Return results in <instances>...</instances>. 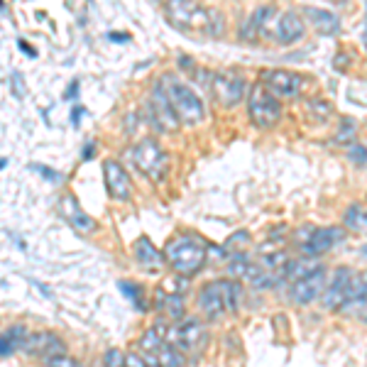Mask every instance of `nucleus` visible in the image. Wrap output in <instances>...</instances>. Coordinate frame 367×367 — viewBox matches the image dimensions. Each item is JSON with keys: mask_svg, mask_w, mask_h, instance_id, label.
Wrapping results in <instances>:
<instances>
[{"mask_svg": "<svg viewBox=\"0 0 367 367\" xmlns=\"http://www.w3.org/2000/svg\"><path fill=\"white\" fill-rule=\"evenodd\" d=\"M167 20L184 32L211 35V37H220L225 25L223 15L216 13V10L201 8L196 0H169Z\"/></svg>", "mask_w": 367, "mask_h": 367, "instance_id": "obj_1", "label": "nucleus"}, {"mask_svg": "<svg viewBox=\"0 0 367 367\" xmlns=\"http://www.w3.org/2000/svg\"><path fill=\"white\" fill-rule=\"evenodd\" d=\"M162 255H164V262H167L177 275L194 277L196 272L204 270L206 257H209V245H206L199 235L182 232V235H174L172 240L164 245Z\"/></svg>", "mask_w": 367, "mask_h": 367, "instance_id": "obj_2", "label": "nucleus"}, {"mask_svg": "<svg viewBox=\"0 0 367 367\" xmlns=\"http://www.w3.org/2000/svg\"><path fill=\"white\" fill-rule=\"evenodd\" d=\"M159 84H162L164 93H167V98H169V103H172L174 113H177L179 123L194 127L204 120L206 118L204 101L196 96V91L191 89V86H186L184 81H179L177 76H172V74L164 76Z\"/></svg>", "mask_w": 367, "mask_h": 367, "instance_id": "obj_3", "label": "nucleus"}, {"mask_svg": "<svg viewBox=\"0 0 367 367\" xmlns=\"http://www.w3.org/2000/svg\"><path fill=\"white\" fill-rule=\"evenodd\" d=\"M154 328L162 333L164 343L174 345L182 353H196V348H204L206 340H209V333H206V325L201 318H182L179 323H169V321H157Z\"/></svg>", "mask_w": 367, "mask_h": 367, "instance_id": "obj_4", "label": "nucleus"}, {"mask_svg": "<svg viewBox=\"0 0 367 367\" xmlns=\"http://www.w3.org/2000/svg\"><path fill=\"white\" fill-rule=\"evenodd\" d=\"M132 164L149 179V182H162L169 172V154L164 152V147L154 137L139 139L135 147L130 149Z\"/></svg>", "mask_w": 367, "mask_h": 367, "instance_id": "obj_5", "label": "nucleus"}, {"mask_svg": "<svg viewBox=\"0 0 367 367\" xmlns=\"http://www.w3.org/2000/svg\"><path fill=\"white\" fill-rule=\"evenodd\" d=\"M247 113H250L252 125L260 130H270L282 118V103L262 84H255L247 93Z\"/></svg>", "mask_w": 367, "mask_h": 367, "instance_id": "obj_6", "label": "nucleus"}, {"mask_svg": "<svg viewBox=\"0 0 367 367\" xmlns=\"http://www.w3.org/2000/svg\"><path fill=\"white\" fill-rule=\"evenodd\" d=\"M144 113H147V123L157 132H174L179 127V118L177 113H174L162 84L152 86V96H149L147 106H144Z\"/></svg>", "mask_w": 367, "mask_h": 367, "instance_id": "obj_7", "label": "nucleus"}, {"mask_svg": "<svg viewBox=\"0 0 367 367\" xmlns=\"http://www.w3.org/2000/svg\"><path fill=\"white\" fill-rule=\"evenodd\" d=\"M211 86H213V98L223 108H235L247 93L245 76H242L240 71H235V69L218 71V74L213 76V81H211Z\"/></svg>", "mask_w": 367, "mask_h": 367, "instance_id": "obj_8", "label": "nucleus"}, {"mask_svg": "<svg viewBox=\"0 0 367 367\" xmlns=\"http://www.w3.org/2000/svg\"><path fill=\"white\" fill-rule=\"evenodd\" d=\"M348 230L343 225H325V228H311L309 237L301 242L304 257H321L325 252H330L333 247H338L340 242H345Z\"/></svg>", "mask_w": 367, "mask_h": 367, "instance_id": "obj_9", "label": "nucleus"}, {"mask_svg": "<svg viewBox=\"0 0 367 367\" xmlns=\"http://www.w3.org/2000/svg\"><path fill=\"white\" fill-rule=\"evenodd\" d=\"M262 86L275 98H297L304 89V76L287 69H270L262 74Z\"/></svg>", "mask_w": 367, "mask_h": 367, "instance_id": "obj_10", "label": "nucleus"}, {"mask_svg": "<svg viewBox=\"0 0 367 367\" xmlns=\"http://www.w3.org/2000/svg\"><path fill=\"white\" fill-rule=\"evenodd\" d=\"M325 267L318 265L313 272H309L306 277L297 279V282H292V289H289V297H292L294 304H299V306H309V304H313L318 297L323 294V287H325Z\"/></svg>", "mask_w": 367, "mask_h": 367, "instance_id": "obj_11", "label": "nucleus"}, {"mask_svg": "<svg viewBox=\"0 0 367 367\" xmlns=\"http://www.w3.org/2000/svg\"><path fill=\"white\" fill-rule=\"evenodd\" d=\"M353 277V270L350 267H335L330 279H325V287L321 294V304L325 311H338L340 304L345 299V292H348V282Z\"/></svg>", "mask_w": 367, "mask_h": 367, "instance_id": "obj_12", "label": "nucleus"}, {"mask_svg": "<svg viewBox=\"0 0 367 367\" xmlns=\"http://www.w3.org/2000/svg\"><path fill=\"white\" fill-rule=\"evenodd\" d=\"M103 177H106V189L111 194V199L116 201H127L132 194V182L130 174L125 172L123 164H118L116 159L103 162Z\"/></svg>", "mask_w": 367, "mask_h": 367, "instance_id": "obj_13", "label": "nucleus"}, {"mask_svg": "<svg viewBox=\"0 0 367 367\" xmlns=\"http://www.w3.org/2000/svg\"><path fill=\"white\" fill-rule=\"evenodd\" d=\"M199 309L209 321H218L220 316L228 313L225 309V299H223V289H220V282H209L199 289Z\"/></svg>", "mask_w": 367, "mask_h": 367, "instance_id": "obj_14", "label": "nucleus"}, {"mask_svg": "<svg viewBox=\"0 0 367 367\" xmlns=\"http://www.w3.org/2000/svg\"><path fill=\"white\" fill-rule=\"evenodd\" d=\"M304 35H306V23H304V18L299 13H294V10H287V13H282L277 18V23H275V37L282 44H297V42H301Z\"/></svg>", "mask_w": 367, "mask_h": 367, "instance_id": "obj_15", "label": "nucleus"}, {"mask_svg": "<svg viewBox=\"0 0 367 367\" xmlns=\"http://www.w3.org/2000/svg\"><path fill=\"white\" fill-rule=\"evenodd\" d=\"M23 348L27 350L30 355H39L42 360L66 353V345L61 343V338L56 333H49V330H46V333L27 335V338H25V343H23Z\"/></svg>", "mask_w": 367, "mask_h": 367, "instance_id": "obj_16", "label": "nucleus"}, {"mask_svg": "<svg viewBox=\"0 0 367 367\" xmlns=\"http://www.w3.org/2000/svg\"><path fill=\"white\" fill-rule=\"evenodd\" d=\"M365 306H367V270L353 272V277H350V282H348V292H345V299H343V304H340L338 311L355 313Z\"/></svg>", "mask_w": 367, "mask_h": 367, "instance_id": "obj_17", "label": "nucleus"}, {"mask_svg": "<svg viewBox=\"0 0 367 367\" xmlns=\"http://www.w3.org/2000/svg\"><path fill=\"white\" fill-rule=\"evenodd\" d=\"M59 211H61V216H64V220L74 230H79V232H93V230H96V220H93L91 216L86 213V211L81 209L79 204H76L74 196H64Z\"/></svg>", "mask_w": 367, "mask_h": 367, "instance_id": "obj_18", "label": "nucleus"}, {"mask_svg": "<svg viewBox=\"0 0 367 367\" xmlns=\"http://www.w3.org/2000/svg\"><path fill=\"white\" fill-rule=\"evenodd\" d=\"M301 18L311 23V27L316 30L318 35H338L340 30V18L330 10H323V8H304L301 10Z\"/></svg>", "mask_w": 367, "mask_h": 367, "instance_id": "obj_19", "label": "nucleus"}, {"mask_svg": "<svg viewBox=\"0 0 367 367\" xmlns=\"http://www.w3.org/2000/svg\"><path fill=\"white\" fill-rule=\"evenodd\" d=\"M132 252H135L137 265L144 267V270H157L159 265H164V255L152 245V242H149V237H144V235L135 240Z\"/></svg>", "mask_w": 367, "mask_h": 367, "instance_id": "obj_20", "label": "nucleus"}, {"mask_svg": "<svg viewBox=\"0 0 367 367\" xmlns=\"http://www.w3.org/2000/svg\"><path fill=\"white\" fill-rule=\"evenodd\" d=\"M159 297H162V301L157 304V309L164 313V321L179 323L182 318H186V309H184L182 297H177V294H164L162 289H159Z\"/></svg>", "mask_w": 367, "mask_h": 367, "instance_id": "obj_21", "label": "nucleus"}, {"mask_svg": "<svg viewBox=\"0 0 367 367\" xmlns=\"http://www.w3.org/2000/svg\"><path fill=\"white\" fill-rule=\"evenodd\" d=\"M343 228L348 232H367V209L360 204H350L343 213Z\"/></svg>", "mask_w": 367, "mask_h": 367, "instance_id": "obj_22", "label": "nucleus"}, {"mask_svg": "<svg viewBox=\"0 0 367 367\" xmlns=\"http://www.w3.org/2000/svg\"><path fill=\"white\" fill-rule=\"evenodd\" d=\"M318 267V262L313 257H301V260H287V265L282 267V277L287 282H297V279L306 277L309 272H313Z\"/></svg>", "mask_w": 367, "mask_h": 367, "instance_id": "obj_23", "label": "nucleus"}, {"mask_svg": "<svg viewBox=\"0 0 367 367\" xmlns=\"http://www.w3.org/2000/svg\"><path fill=\"white\" fill-rule=\"evenodd\" d=\"M25 338H27V330H25V325H13V328H8L3 335H0V358H8V355H13L15 350L20 348V345L25 343Z\"/></svg>", "mask_w": 367, "mask_h": 367, "instance_id": "obj_24", "label": "nucleus"}, {"mask_svg": "<svg viewBox=\"0 0 367 367\" xmlns=\"http://www.w3.org/2000/svg\"><path fill=\"white\" fill-rule=\"evenodd\" d=\"M162 345H164V338L154 325L139 335V350H142V355H157L159 350H162Z\"/></svg>", "mask_w": 367, "mask_h": 367, "instance_id": "obj_25", "label": "nucleus"}, {"mask_svg": "<svg viewBox=\"0 0 367 367\" xmlns=\"http://www.w3.org/2000/svg\"><path fill=\"white\" fill-rule=\"evenodd\" d=\"M157 360L162 363V367H186V355L169 343L162 345V350L157 353Z\"/></svg>", "mask_w": 367, "mask_h": 367, "instance_id": "obj_26", "label": "nucleus"}, {"mask_svg": "<svg viewBox=\"0 0 367 367\" xmlns=\"http://www.w3.org/2000/svg\"><path fill=\"white\" fill-rule=\"evenodd\" d=\"M355 135H358V123L350 120V118H343V120H340V125H338V132L333 135V142L335 144H343V147H350Z\"/></svg>", "mask_w": 367, "mask_h": 367, "instance_id": "obj_27", "label": "nucleus"}, {"mask_svg": "<svg viewBox=\"0 0 367 367\" xmlns=\"http://www.w3.org/2000/svg\"><path fill=\"white\" fill-rule=\"evenodd\" d=\"M118 289H120V292L130 299L132 306H135L137 311H144V309H147L144 306V292H142L139 284H132V282H127V279H120V282H118Z\"/></svg>", "mask_w": 367, "mask_h": 367, "instance_id": "obj_28", "label": "nucleus"}, {"mask_svg": "<svg viewBox=\"0 0 367 367\" xmlns=\"http://www.w3.org/2000/svg\"><path fill=\"white\" fill-rule=\"evenodd\" d=\"M250 267H252L250 257H247L245 252H235V255L228 260V275L235 277V279H245L247 272H250Z\"/></svg>", "mask_w": 367, "mask_h": 367, "instance_id": "obj_29", "label": "nucleus"}, {"mask_svg": "<svg viewBox=\"0 0 367 367\" xmlns=\"http://www.w3.org/2000/svg\"><path fill=\"white\" fill-rule=\"evenodd\" d=\"M186 289H189V277H182V275L164 279V284H162L164 294H177V297H182Z\"/></svg>", "mask_w": 367, "mask_h": 367, "instance_id": "obj_30", "label": "nucleus"}, {"mask_svg": "<svg viewBox=\"0 0 367 367\" xmlns=\"http://www.w3.org/2000/svg\"><path fill=\"white\" fill-rule=\"evenodd\" d=\"M348 159L355 164V167H365L367 164V147H363V144L353 142L348 149Z\"/></svg>", "mask_w": 367, "mask_h": 367, "instance_id": "obj_31", "label": "nucleus"}, {"mask_svg": "<svg viewBox=\"0 0 367 367\" xmlns=\"http://www.w3.org/2000/svg\"><path fill=\"white\" fill-rule=\"evenodd\" d=\"M44 367H81V363L71 358V355L61 353V355H54V358H46Z\"/></svg>", "mask_w": 367, "mask_h": 367, "instance_id": "obj_32", "label": "nucleus"}, {"mask_svg": "<svg viewBox=\"0 0 367 367\" xmlns=\"http://www.w3.org/2000/svg\"><path fill=\"white\" fill-rule=\"evenodd\" d=\"M103 365L106 367H125V353H120L118 348L106 350V355H103Z\"/></svg>", "mask_w": 367, "mask_h": 367, "instance_id": "obj_33", "label": "nucleus"}, {"mask_svg": "<svg viewBox=\"0 0 367 367\" xmlns=\"http://www.w3.org/2000/svg\"><path fill=\"white\" fill-rule=\"evenodd\" d=\"M30 169L37 172V174H42V177L49 179V182H61V174L54 172V169H49V167H42V164H30Z\"/></svg>", "mask_w": 367, "mask_h": 367, "instance_id": "obj_34", "label": "nucleus"}, {"mask_svg": "<svg viewBox=\"0 0 367 367\" xmlns=\"http://www.w3.org/2000/svg\"><path fill=\"white\" fill-rule=\"evenodd\" d=\"M247 242H250V232L240 230V232H235V235H230L228 247H242V245H247Z\"/></svg>", "mask_w": 367, "mask_h": 367, "instance_id": "obj_35", "label": "nucleus"}, {"mask_svg": "<svg viewBox=\"0 0 367 367\" xmlns=\"http://www.w3.org/2000/svg\"><path fill=\"white\" fill-rule=\"evenodd\" d=\"M125 367H144L142 355H137V353H127V355H125Z\"/></svg>", "mask_w": 367, "mask_h": 367, "instance_id": "obj_36", "label": "nucleus"}, {"mask_svg": "<svg viewBox=\"0 0 367 367\" xmlns=\"http://www.w3.org/2000/svg\"><path fill=\"white\" fill-rule=\"evenodd\" d=\"M13 91H15V96L18 98H25V89H23V76L15 71L13 74Z\"/></svg>", "mask_w": 367, "mask_h": 367, "instance_id": "obj_37", "label": "nucleus"}, {"mask_svg": "<svg viewBox=\"0 0 367 367\" xmlns=\"http://www.w3.org/2000/svg\"><path fill=\"white\" fill-rule=\"evenodd\" d=\"M81 116H84V108H81V106H79V103H76V106H74V108H71V123H74V125H79Z\"/></svg>", "mask_w": 367, "mask_h": 367, "instance_id": "obj_38", "label": "nucleus"}, {"mask_svg": "<svg viewBox=\"0 0 367 367\" xmlns=\"http://www.w3.org/2000/svg\"><path fill=\"white\" fill-rule=\"evenodd\" d=\"M18 46H20V49H23V51H25V54H27V56H30V59H35V56H37V51H35V49H32V46H30L27 42H25V39H18Z\"/></svg>", "mask_w": 367, "mask_h": 367, "instance_id": "obj_39", "label": "nucleus"}, {"mask_svg": "<svg viewBox=\"0 0 367 367\" xmlns=\"http://www.w3.org/2000/svg\"><path fill=\"white\" fill-rule=\"evenodd\" d=\"M142 360H144V367H162L157 355H142Z\"/></svg>", "mask_w": 367, "mask_h": 367, "instance_id": "obj_40", "label": "nucleus"}, {"mask_svg": "<svg viewBox=\"0 0 367 367\" xmlns=\"http://www.w3.org/2000/svg\"><path fill=\"white\" fill-rule=\"evenodd\" d=\"M76 93H79V81H71V86H69V91L64 93V98H74Z\"/></svg>", "mask_w": 367, "mask_h": 367, "instance_id": "obj_41", "label": "nucleus"}, {"mask_svg": "<svg viewBox=\"0 0 367 367\" xmlns=\"http://www.w3.org/2000/svg\"><path fill=\"white\" fill-rule=\"evenodd\" d=\"M108 37H111L113 42H127V39H130V37H127V35H116V32H111V35H108Z\"/></svg>", "mask_w": 367, "mask_h": 367, "instance_id": "obj_42", "label": "nucleus"}, {"mask_svg": "<svg viewBox=\"0 0 367 367\" xmlns=\"http://www.w3.org/2000/svg\"><path fill=\"white\" fill-rule=\"evenodd\" d=\"M30 282H32V284H35V287H37V289H39V292H42V294H44V297H49V299H51V292H49V289H46V287H44V284L35 282V279H30Z\"/></svg>", "mask_w": 367, "mask_h": 367, "instance_id": "obj_43", "label": "nucleus"}, {"mask_svg": "<svg viewBox=\"0 0 367 367\" xmlns=\"http://www.w3.org/2000/svg\"><path fill=\"white\" fill-rule=\"evenodd\" d=\"M93 154V142H86V149H84V159H89Z\"/></svg>", "mask_w": 367, "mask_h": 367, "instance_id": "obj_44", "label": "nucleus"}, {"mask_svg": "<svg viewBox=\"0 0 367 367\" xmlns=\"http://www.w3.org/2000/svg\"><path fill=\"white\" fill-rule=\"evenodd\" d=\"M5 167H8V159H5V157H0V169H5Z\"/></svg>", "mask_w": 367, "mask_h": 367, "instance_id": "obj_45", "label": "nucleus"}, {"mask_svg": "<svg viewBox=\"0 0 367 367\" xmlns=\"http://www.w3.org/2000/svg\"><path fill=\"white\" fill-rule=\"evenodd\" d=\"M157 3H162V5H167V3H169V0H157Z\"/></svg>", "mask_w": 367, "mask_h": 367, "instance_id": "obj_46", "label": "nucleus"}, {"mask_svg": "<svg viewBox=\"0 0 367 367\" xmlns=\"http://www.w3.org/2000/svg\"><path fill=\"white\" fill-rule=\"evenodd\" d=\"M330 3H345V0H330Z\"/></svg>", "mask_w": 367, "mask_h": 367, "instance_id": "obj_47", "label": "nucleus"}]
</instances>
